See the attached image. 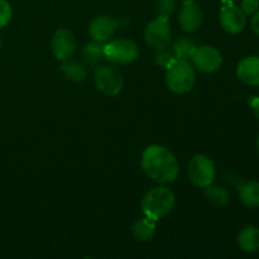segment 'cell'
Returning a JSON list of instances; mask_svg holds the SVG:
<instances>
[{"label": "cell", "mask_w": 259, "mask_h": 259, "mask_svg": "<svg viewBox=\"0 0 259 259\" xmlns=\"http://www.w3.org/2000/svg\"><path fill=\"white\" fill-rule=\"evenodd\" d=\"M141 163L144 174L157 184H171L180 174L179 162L175 154L158 144H152L144 149Z\"/></svg>", "instance_id": "6da1fadb"}, {"label": "cell", "mask_w": 259, "mask_h": 259, "mask_svg": "<svg viewBox=\"0 0 259 259\" xmlns=\"http://www.w3.org/2000/svg\"><path fill=\"white\" fill-rule=\"evenodd\" d=\"M175 206V195L168 187L157 186L149 190L142 200V212L144 217L158 220L166 218Z\"/></svg>", "instance_id": "7a4b0ae2"}, {"label": "cell", "mask_w": 259, "mask_h": 259, "mask_svg": "<svg viewBox=\"0 0 259 259\" xmlns=\"http://www.w3.org/2000/svg\"><path fill=\"white\" fill-rule=\"evenodd\" d=\"M166 70V85L169 91L184 95L192 90L196 81V73L190 61L176 60Z\"/></svg>", "instance_id": "3957f363"}, {"label": "cell", "mask_w": 259, "mask_h": 259, "mask_svg": "<svg viewBox=\"0 0 259 259\" xmlns=\"http://www.w3.org/2000/svg\"><path fill=\"white\" fill-rule=\"evenodd\" d=\"M139 57V48L136 42L126 38H118L105 42L104 58L111 65L125 66L133 63Z\"/></svg>", "instance_id": "277c9868"}, {"label": "cell", "mask_w": 259, "mask_h": 259, "mask_svg": "<svg viewBox=\"0 0 259 259\" xmlns=\"http://www.w3.org/2000/svg\"><path fill=\"white\" fill-rule=\"evenodd\" d=\"M187 176L191 184L200 189L210 186L214 184L217 176L214 161L206 154H197L190 161L187 167Z\"/></svg>", "instance_id": "5b68a950"}, {"label": "cell", "mask_w": 259, "mask_h": 259, "mask_svg": "<svg viewBox=\"0 0 259 259\" xmlns=\"http://www.w3.org/2000/svg\"><path fill=\"white\" fill-rule=\"evenodd\" d=\"M171 38V25H169L168 17H164V15H158L156 19L149 22L144 29L146 43L154 51L168 48Z\"/></svg>", "instance_id": "8992f818"}, {"label": "cell", "mask_w": 259, "mask_h": 259, "mask_svg": "<svg viewBox=\"0 0 259 259\" xmlns=\"http://www.w3.org/2000/svg\"><path fill=\"white\" fill-rule=\"evenodd\" d=\"M94 82L96 89L106 96L118 95L124 88L123 73L113 65L100 66L96 68Z\"/></svg>", "instance_id": "52a82bcc"}, {"label": "cell", "mask_w": 259, "mask_h": 259, "mask_svg": "<svg viewBox=\"0 0 259 259\" xmlns=\"http://www.w3.org/2000/svg\"><path fill=\"white\" fill-rule=\"evenodd\" d=\"M192 65L196 70L204 73H212L219 70L223 65V56L219 50L212 46L197 47L192 56Z\"/></svg>", "instance_id": "ba28073f"}, {"label": "cell", "mask_w": 259, "mask_h": 259, "mask_svg": "<svg viewBox=\"0 0 259 259\" xmlns=\"http://www.w3.org/2000/svg\"><path fill=\"white\" fill-rule=\"evenodd\" d=\"M220 25L225 32L238 34L243 32L247 24V17L242 8L235 4H224L219 14Z\"/></svg>", "instance_id": "9c48e42d"}, {"label": "cell", "mask_w": 259, "mask_h": 259, "mask_svg": "<svg viewBox=\"0 0 259 259\" xmlns=\"http://www.w3.org/2000/svg\"><path fill=\"white\" fill-rule=\"evenodd\" d=\"M77 48L76 37L66 28L57 29L52 35V52L58 61H65L72 57Z\"/></svg>", "instance_id": "30bf717a"}, {"label": "cell", "mask_w": 259, "mask_h": 259, "mask_svg": "<svg viewBox=\"0 0 259 259\" xmlns=\"http://www.w3.org/2000/svg\"><path fill=\"white\" fill-rule=\"evenodd\" d=\"M119 28V22L109 15H99L91 20L89 25V34L93 40L100 43H105L111 39Z\"/></svg>", "instance_id": "8fae6325"}, {"label": "cell", "mask_w": 259, "mask_h": 259, "mask_svg": "<svg viewBox=\"0 0 259 259\" xmlns=\"http://www.w3.org/2000/svg\"><path fill=\"white\" fill-rule=\"evenodd\" d=\"M202 12L194 0H185L179 13V24L187 33L196 32L202 25Z\"/></svg>", "instance_id": "7c38bea8"}, {"label": "cell", "mask_w": 259, "mask_h": 259, "mask_svg": "<svg viewBox=\"0 0 259 259\" xmlns=\"http://www.w3.org/2000/svg\"><path fill=\"white\" fill-rule=\"evenodd\" d=\"M237 76L245 85L259 86V56L243 58L237 66Z\"/></svg>", "instance_id": "4fadbf2b"}, {"label": "cell", "mask_w": 259, "mask_h": 259, "mask_svg": "<svg viewBox=\"0 0 259 259\" xmlns=\"http://www.w3.org/2000/svg\"><path fill=\"white\" fill-rule=\"evenodd\" d=\"M238 245L245 253H255L259 250V228L247 225L238 234Z\"/></svg>", "instance_id": "5bb4252c"}, {"label": "cell", "mask_w": 259, "mask_h": 259, "mask_svg": "<svg viewBox=\"0 0 259 259\" xmlns=\"http://www.w3.org/2000/svg\"><path fill=\"white\" fill-rule=\"evenodd\" d=\"M156 227V220L144 217L143 219H139L138 222H136V224L132 228V234H133V238L137 242L148 243L154 238Z\"/></svg>", "instance_id": "9a60e30c"}, {"label": "cell", "mask_w": 259, "mask_h": 259, "mask_svg": "<svg viewBox=\"0 0 259 259\" xmlns=\"http://www.w3.org/2000/svg\"><path fill=\"white\" fill-rule=\"evenodd\" d=\"M61 72L73 82H82L88 76V68L83 63L68 58L61 63Z\"/></svg>", "instance_id": "2e32d148"}, {"label": "cell", "mask_w": 259, "mask_h": 259, "mask_svg": "<svg viewBox=\"0 0 259 259\" xmlns=\"http://www.w3.org/2000/svg\"><path fill=\"white\" fill-rule=\"evenodd\" d=\"M239 199L245 206L259 207V181H248L239 189Z\"/></svg>", "instance_id": "e0dca14e"}, {"label": "cell", "mask_w": 259, "mask_h": 259, "mask_svg": "<svg viewBox=\"0 0 259 259\" xmlns=\"http://www.w3.org/2000/svg\"><path fill=\"white\" fill-rule=\"evenodd\" d=\"M81 57L88 66H98L104 58V45L95 40L86 43L81 51Z\"/></svg>", "instance_id": "ac0fdd59"}, {"label": "cell", "mask_w": 259, "mask_h": 259, "mask_svg": "<svg viewBox=\"0 0 259 259\" xmlns=\"http://www.w3.org/2000/svg\"><path fill=\"white\" fill-rule=\"evenodd\" d=\"M197 46L195 45L194 40H191L190 38H179L176 42L172 46V52H174L175 57L177 60H187L190 61L194 56L195 51H196Z\"/></svg>", "instance_id": "d6986e66"}, {"label": "cell", "mask_w": 259, "mask_h": 259, "mask_svg": "<svg viewBox=\"0 0 259 259\" xmlns=\"http://www.w3.org/2000/svg\"><path fill=\"white\" fill-rule=\"evenodd\" d=\"M205 197H206L207 201L210 204H212L214 206L218 207H223V206H227L229 204V200H230V195L228 192V190H225L224 187H220V186H210L205 187V191H204Z\"/></svg>", "instance_id": "ffe728a7"}, {"label": "cell", "mask_w": 259, "mask_h": 259, "mask_svg": "<svg viewBox=\"0 0 259 259\" xmlns=\"http://www.w3.org/2000/svg\"><path fill=\"white\" fill-rule=\"evenodd\" d=\"M156 52L157 53H156V57H154V61H156V63L159 66V67L168 68L169 66L177 60V58L175 57L172 50L168 51L167 48H164V50L156 51Z\"/></svg>", "instance_id": "44dd1931"}, {"label": "cell", "mask_w": 259, "mask_h": 259, "mask_svg": "<svg viewBox=\"0 0 259 259\" xmlns=\"http://www.w3.org/2000/svg\"><path fill=\"white\" fill-rule=\"evenodd\" d=\"M176 9V0H156V12L158 15L168 17Z\"/></svg>", "instance_id": "7402d4cb"}, {"label": "cell", "mask_w": 259, "mask_h": 259, "mask_svg": "<svg viewBox=\"0 0 259 259\" xmlns=\"http://www.w3.org/2000/svg\"><path fill=\"white\" fill-rule=\"evenodd\" d=\"M13 17L12 5L7 0H0V28L7 27Z\"/></svg>", "instance_id": "603a6c76"}, {"label": "cell", "mask_w": 259, "mask_h": 259, "mask_svg": "<svg viewBox=\"0 0 259 259\" xmlns=\"http://www.w3.org/2000/svg\"><path fill=\"white\" fill-rule=\"evenodd\" d=\"M240 8L245 13V15L254 14L257 10H259V0H242Z\"/></svg>", "instance_id": "cb8c5ba5"}, {"label": "cell", "mask_w": 259, "mask_h": 259, "mask_svg": "<svg viewBox=\"0 0 259 259\" xmlns=\"http://www.w3.org/2000/svg\"><path fill=\"white\" fill-rule=\"evenodd\" d=\"M250 108H252L253 114L255 115V118L259 119V96H253L249 100Z\"/></svg>", "instance_id": "d4e9b609"}, {"label": "cell", "mask_w": 259, "mask_h": 259, "mask_svg": "<svg viewBox=\"0 0 259 259\" xmlns=\"http://www.w3.org/2000/svg\"><path fill=\"white\" fill-rule=\"evenodd\" d=\"M252 29L253 32L255 33V34L259 37V10L253 14V18H252Z\"/></svg>", "instance_id": "484cf974"}, {"label": "cell", "mask_w": 259, "mask_h": 259, "mask_svg": "<svg viewBox=\"0 0 259 259\" xmlns=\"http://www.w3.org/2000/svg\"><path fill=\"white\" fill-rule=\"evenodd\" d=\"M220 2H222L223 4H235L238 0H220Z\"/></svg>", "instance_id": "4316f807"}, {"label": "cell", "mask_w": 259, "mask_h": 259, "mask_svg": "<svg viewBox=\"0 0 259 259\" xmlns=\"http://www.w3.org/2000/svg\"><path fill=\"white\" fill-rule=\"evenodd\" d=\"M257 148H258V153H259V137H258V141H257Z\"/></svg>", "instance_id": "83f0119b"}, {"label": "cell", "mask_w": 259, "mask_h": 259, "mask_svg": "<svg viewBox=\"0 0 259 259\" xmlns=\"http://www.w3.org/2000/svg\"><path fill=\"white\" fill-rule=\"evenodd\" d=\"M0 47H2V39H0Z\"/></svg>", "instance_id": "f1b7e54d"}]
</instances>
